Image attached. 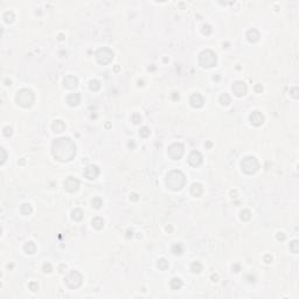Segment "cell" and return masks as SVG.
Masks as SVG:
<instances>
[{"label": "cell", "instance_id": "6da1fadb", "mask_svg": "<svg viewBox=\"0 0 299 299\" xmlns=\"http://www.w3.org/2000/svg\"><path fill=\"white\" fill-rule=\"evenodd\" d=\"M53 156L59 161H70L76 154V147L70 138H59L55 139L52 146Z\"/></svg>", "mask_w": 299, "mask_h": 299}, {"label": "cell", "instance_id": "7a4b0ae2", "mask_svg": "<svg viewBox=\"0 0 299 299\" xmlns=\"http://www.w3.org/2000/svg\"><path fill=\"white\" fill-rule=\"evenodd\" d=\"M185 175L180 171H171L166 177V183L172 191H179L185 185Z\"/></svg>", "mask_w": 299, "mask_h": 299}, {"label": "cell", "instance_id": "3957f363", "mask_svg": "<svg viewBox=\"0 0 299 299\" xmlns=\"http://www.w3.org/2000/svg\"><path fill=\"white\" fill-rule=\"evenodd\" d=\"M34 99H35L34 94L28 89H21L17 94V102H18L19 105H21L23 107H31L34 103Z\"/></svg>", "mask_w": 299, "mask_h": 299}, {"label": "cell", "instance_id": "277c9868", "mask_svg": "<svg viewBox=\"0 0 299 299\" xmlns=\"http://www.w3.org/2000/svg\"><path fill=\"white\" fill-rule=\"evenodd\" d=\"M199 63L202 65L203 68H210L216 64V55L214 52L207 49L203 50L199 56Z\"/></svg>", "mask_w": 299, "mask_h": 299}, {"label": "cell", "instance_id": "5b68a950", "mask_svg": "<svg viewBox=\"0 0 299 299\" xmlns=\"http://www.w3.org/2000/svg\"><path fill=\"white\" fill-rule=\"evenodd\" d=\"M241 166L243 172H246V174H252L258 170V161L255 157H246L242 160Z\"/></svg>", "mask_w": 299, "mask_h": 299}, {"label": "cell", "instance_id": "8992f818", "mask_svg": "<svg viewBox=\"0 0 299 299\" xmlns=\"http://www.w3.org/2000/svg\"><path fill=\"white\" fill-rule=\"evenodd\" d=\"M96 59L97 61L101 64H109L112 59H113V53L109 49V48H101L98 49L96 53Z\"/></svg>", "mask_w": 299, "mask_h": 299}, {"label": "cell", "instance_id": "52a82bcc", "mask_svg": "<svg viewBox=\"0 0 299 299\" xmlns=\"http://www.w3.org/2000/svg\"><path fill=\"white\" fill-rule=\"evenodd\" d=\"M65 283L70 288H77L82 284V276L77 271H71L69 276L65 278Z\"/></svg>", "mask_w": 299, "mask_h": 299}, {"label": "cell", "instance_id": "ba28073f", "mask_svg": "<svg viewBox=\"0 0 299 299\" xmlns=\"http://www.w3.org/2000/svg\"><path fill=\"white\" fill-rule=\"evenodd\" d=\"M167 152H168V156L171 157L172 159L178 160V159L181 158L182 154H183V146H182L181 144H179V143L172 144L171 146L168 147V150H167Z\"/></svg>", "mask_w": 299, "mask_h": 299}, {"label": "cell", "instance_id": "9c48e42d", "mask_svg": "<svg viewBox=\"0 0 299 299\" xmlns=\"http://www.w3.org/2000/svg\"><path fill=\"white\" fill-rule=\"evenodd\" d=\"M80 187V181L77 179H75L73 177H69L65 181H64V188L68 191V192L73 193L75 191H77Z\"/></svg>", "mask_w": 299, "mask_h": 299}, {"label": "cell", "instance_id": "30bf717a", "mask_svg": "<svg viewBox=\"0 0 299 299\" xmlns=\"http://www.w3.org/2000/svg\"><path fill=\"white\" fill-rule=\"evenodd\" d=\"M233 91H234V94H235L236 96H238V97L244 96L246 92V83H243V82H241V81L235 82V83L233 84Z\"/></svg>", "mask_w": 299, "mask_h": 299}, {"label": "cell", "instance_id": "8fae6325", "mask_svg": "<svg viewBox=\"0 0 299 299\" xmlns=\"http://www.w3.org/2000/svg\"><path fill=\"white\" fill-rule=\"evenodd\" d=\"M188 162H189L192 166H194V167L201 165V162H202V156L200 154V152L193 151L192 153L189 154V157H188Z\"/></svg>", "mask_w": 299, "mask_h": 299}, {"label": "cell", "instance_id": "7c38bea8", "mask_svg": "<svg viewBox=\"0 0 299 299\" xmlns=\"http://www.w3.org/2000/svg\"><path fill=\"white\" fill-rule=\"evenodd\" d=\"M250 122H251V124H252V125H255V126H259V125H262V124H263V122H264V117H263V115H262L259 111H254V112L250 115Z\"/></svg>", "mask_w": 299, "mask_h": 299}, {"label": "cell", "instance_id": "4fadbf2b", "mask_svg": "<svg viewBox=\"0 0 299 299\" xmlns=\"http://www.w3.org/2000/svg\"><path fill=\"white\" fill-rule=\"evenodd\" d=\"M98 174H99V170H98V167H97V166H94V165L88 166V167L86 168V171H84V175H86V178L90 179V180H92V179L97 178V177H98Z\"/></svg>", "mask_w": 299, "mask_h": 299}, {"label": "cell", "instance_id": "5bb4252c", "mask_svg": "<svg viewBox=\"0 0 299 299\" xmlns=\"http://www.w3.org/2000/svg\"><path fill=\"white\" fill-rule=\"evenodd\" d=\"M63 86L64 88H67V89H75L76 86H78V81H77V78L75 77V76H67L65 78H64L63 81Z\"/></svg>", "mask_w": 299, "mask_h": 299}, {"label": "cell", "instance_id": "9a60e30c", "mask_svg": "<svg viewBox=\"0 0 299 299\" xmlns=\"http://www.w3.org/2000/svg\"><path fill=\"white\" fill-rule=\"evenodd\" d=\"M191 104L194 107H201L203 105V98L200 94H194L191 97Z\"/></svg>", "mask_w": 299, "mask_h": 299}, {"label": "cell", "instance_id": "2e32d148", "mask_svg": "<svg viewBox=\"0 0 299 299\" xmlns=\"http://www.w3.org/2000/svg\"><path fill=\"white\" fill-rule=\"evenodd\" d=\"M81 101V97L78 94H71L69 96L67 97V103L70 105V107H76Z\"/></svg>", "mask_w": 299, "mask_h": 299}, {"label": "cell", "instance_id": "e0dca14e", "mask_svg": "<svg viewBox=\"0 0 299 299\" xmlns=\"http://www.w3.org/2000/svg\"><path fill=\"white\" fill-rule=\"evenodd\" d=\"M246 38H248V40L250 42H256L258 40V38H259V33L256 29H250L249 32L246 33Z\"/></svg>", "mask_w": 299, "mask_h": 299}, {"label": "cell", "instance_id": "ac0fdd59", "mask_svg": "<svg viewBox=\"0 0 299 299\" xmlns=\"http://www.w3.org/2000/svg\"><path fill=\"white\" fill-rule=\"evenodd\" d=\"M202 186L200 183H194L192 186V188H191V193L194 196H200L202 194Z\"/></svg>", "mask_w": 299, "mask_h": 299}, {"label": "cell", "instance_id": "d6986e66", "mask_svg": "<svg viewBox=\"0 0 299 299\" xmlns=\"http://www.w3.org/2000/svg\"><path fill=\"white\" fill-rule=\"evenodd\" d=\"M65 128V124L62 120H55L53 123V130L55 132H62Z\"/></svg>", "mask_w": 299, "mask_h": 299}, {"label": "cell", "instance_id": "ffe728a7", "mask_svg": "<svg viewBox=\"0 0 299 299\" xmlns=\"http://www.w3.org/2000/svg\"><path fill=\"white\" fill-rule=\"evenodd\" d=\"M182 286V282L180 278H173L171 280V288L172 290H179Z\"/></svg>", "mask_w": 299, "mask_h": 299}, {"label": "cell", "instance_id": "44dd1931", "mask_svg": "<svg viewBox=\"0 0 299 299\" xmlns=\"http://www.w3.org/2000/svg\"><path fill=\"white\" fill-rule=\"evenodd\" d=\"M103 225H104L103 219H101V217H95V219L92 220V227H94V228H96V229H102Z\"/></svg>", "mask_w": 299, "mask_h": 299}, {"label": "cell", "instance_id": "7402d4cb", "mask_svg": "<svg viewBox=\"0 0 299 299\" xmlns=\"http://www.w3.org/2000/svg\"><path fill=\"white\" fill-rule=\"evenodd\" d=\"M35 250H36V246H35V244L33 242H28V243L25 244V251L27 254H34Z\"/></svg>", "mask_w": 299, "mask_h": 299}, {"label": "cell", "instance_id": "603a6c76", "mask_svg": "<svg viewBox=\"0 0 299 299\" xmlns=\"http://www.w3.org/2000/svg\"><path fill=\"white\" fill-rule=\"evenodd\" d=\"M20 210H21V213L23 215H29V214L32 213V207L28 203H23L21 207H20Z\"/></svg>", "mask_w": 299, "mask_h": 299}, {"label": "cell", "instance_id": "cb8c5ba5", "mask_svg": "<svg viewBox=\"0 0 299 299\" xmlns=\"http://www.w3.org/2000/svg\"><path fill=\"white\" fill-rule=\"evenodd\" d=\"M71 217L74 219L75 221H80V220H82V217H83V213H82V210H81V209H75V210H73V213H71Z\"/></svg>", "mask_w": 299, "mask_h": 299}, {"label": "cell", "instance_id": "d4e9b609", "mask_svg": "<svg viewBox=\"0 0 299 299\" xmlns=\"http://www.w3.org/2000/svg\"><path fill=\"white\" fill-rule=\"evenodd\" d=\"M191 270L193 272H200L202 270V265L200 262H193L192 265H191Z\"/></svg>", "mask_w": 299, "mask_h": 299}, {"label": "cell", "instance_id": "484cf974", "mask_svg": "<svg viewBox=\"0 0 299 299\" xmlns=\"http://www.w3.org/2000/svg\"><path fill=\"white\" fill-rule=\"evenodd\" d=\"M158 267L160 269V270H166L167 267H168V262L165 259V258H161L158 261Z\"/></svg>", "mask_w": 299, "mask_h": 299}, {"label": "cell", "instance_id": "4316f807", "mask_svg": "<svg viewBox=\"0 0 299 299\" xmlns=\"http://www.w3.org/2000/svg\"><path fill=\"white\" fill-rule=\"evenodd\" d=\"M220 102H221L223 105H228V104L230 103V97L228 96L227 94H223V95H221V97H220Z\"/></svg>", "mask_w": 299, "mask_h": 299}, {"label": "cell", "instance_id": "83f0119b", "mask_svg": "<svg viewBox=\"0 0 299 299\" xmlns=\"http://www.w3.org/2000/svg\"><path fill=\"white\" fill-rule=\"evenodd\" d=\"M172 252L175 254V255H179L182 252V246L181 244H174L172 246Z\"/></svg>", "mask_w": 299, "mask_h": 299}, {"label": "cell", "instance_id": "f1b7e54d", "mask_svg": "<svg viewBox=\"0 0 299 299\" xmlns=\"http://www.w3.org/2000/svg\"><path fill=\"white\" fill-rule=\"evenodd\" d=\"M99 88H101V84H99V82H98V81L94 80V81H91V82H90V89H91L92 91H97Z\"/></svg>", "mask_w": 299, "mask_h": 299}, {"label": "cell", "instance_id": "f546056e", "mask_svg": "<svg viewBox=\"0 0 299 299\" xmlns=\"http://www.w3.org/2000/svg\"><path fill=\"white\" fill-rule=\"evenodd\" d=\"M290 250H291L293 254H297V252H298V241H293L292 243H290Z\"/></svg>", "mask_w": 299, "mask_h": 299}, {"label": "cell", "instance_id": "4dcf8cb0", "mask_svg": "<svg viewBox=\"0 0 299 299\" xmlns=\"http://www.w3.org/2000/svg\"><path fill=\"white\" fill-rule=\"evenodd\" d=\"M139 134L141 136V137H144V138H146V137H149L150 136V130L147 128H143L140 130V132H139Z\"/></svg>", "mask_w": 299, "mask_h": 299}, {"label": "cell", "instance_id": "1f68e13d", "mask_svg": "<svg viewBox=\"0 0 299 299\" xmlns=\"http://www.w3.org/2000/svg\"><path fill=\"white\" fill-rule=\"evenodd\" d=\"M92 204H94V207L99 208V207L102 206V200H101L99 198H95V199L92 200Z\"/></svg>", "mask_w": 299, "mask_h": 299}, {"label": "cell", "instance_id": "d6a6232c", "mask_svg": "<svg viewBox=\"0 0 299 299\" xmlns=\"http://www.w3.org/2000/svg\"><path fill=\"white\" fill-rule=\"evenodd\" d=\"M241 217H242V220H249V219H250V212H249V210L242 212V213H241Z\"/></svg>", "mask_w": 299, "mask_h": 299}, {"label": "cell", "instance_id": "836d02e7", "mask_svg": "<svg viewBox=\"0 0 299 299\" xmlns=\"http://www.w3.org/2000/svg\"><path fill=\"white\" fill-rule=\"evenodd\" d=\"M43 271H44V272H50V271H52V265H50L49 263L43 264Z\"/></svg>", "mask_w": 299, "mask_h": 299}, {"label": "cell", "instance_id": "e575fe53", "mask_svg": "<svg viewBox=\"0 0 299 299\" xmlns=\"http://www.w3.org/2000/svg\"><path fill=\"white\" fill-rule=\"evenodd\" d=\"M4 134H5L6 137L11 136V134H12V128H8V126H7V128H4Z\"/></svg>", "mask_w": 299, "mask_h": 299}, {"label": "cell", "instance_id": "d590c367", "mask_svg": "<svg viewBox=\"0 0 299 299\" xmlns=\"http://www.w3.org/2000/svg\"><path fill=\"white\" fill-rule=\"evenodd\" d=\"M132 120H133V123H139V122H140V116L137 115V113H134V115L132 116Z\"/></svg>", "mask_w": 299, "mask_h": 299}, {"label": "cell", "instance_id": "8d00e7d4", "mask_svg": "<svg viewBox=\"0 0 299 299\" xmlns=\"http://www.w3.org/2000/svg\"><path fill=\"white\" fill-rule=\"evenodd\" d=\"M29 288H31L32 291H36V290L39 288V285H38V283H31V284H29Z\"/></svg>", "mask_w": 299, "mask_h": 299}, {"label": "cell", "instance_id": "74e56055", "mask_svg": "<svg viewBox=\"0 0 299 299\" xmlns=\"http://www.w3.org/2000/svg\"><path fill=\"white\" fill-rule=\"evenodd\" d=\"M277 238L278 240H282V241H283V240H285V235H284L283 233H279V234L277 235Z\"/></svg>", "mask_w": 299, "mask_h": 299}, {"label": "cell", "instance_id": "f35d334b", "mask_svg": "<svg viewBox=\"0 0 299 299\" xmlns=\"http://www.w3.org/2000/svg\"><path fill=\"white\" fill-rule=\"evenodd\" d=\"M1 152H2V161L1 162H4L5 159H6V153H5V150L4 149H1Z\"/></svg>", "mask_w": 299, "mask_h": 299}, {"label": "cell", "instance_id": "ab89813d", "mask_svg": "<svg viewBox=\"0 0 299 299\" xmlns=\"http://www.w3.org/2000/svg\"><path fill=\"white\" fill-rule=\"evenodd\" d=\"M271 259H272V258H271L270 256H265V262H267V263H270V261H271Z\"/></svg>", "mask_w": 299, "mask_h": 299}, {"label": "cell", "instance_id": "60d3db41", "mask_svg": "<svg viewBox=\"0 0 299 299\" xmlns=\"http://www.w3.org/2000/svg\"><path fill=\"white\" fill-rule=\"evenodd\" d=\"M263 90V88H262V86H256V91H262Z\"/></svg>", "mask_w": 299, "mask_h": 299}, {"label": "cell", "instance_id": "b9f144b4", "mask_svg": "<svg viewBox=\"0 0 299 299\" xmlns=\"http://www.w3.org/2000/svg\"><path fill=\"white\" fill-rule=\"evenodd\" d=\"M212 278H213V279H217V276H215V275H213V276H212Z\"/></svg>", "mask_w": 299, "mask_h": 299}]
</instances>
